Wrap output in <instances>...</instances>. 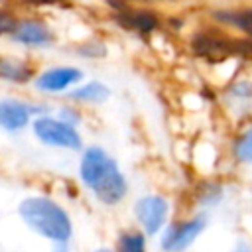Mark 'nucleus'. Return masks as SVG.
I'll return each instance as SVG.
<instances>
[{
  "instance_id": "obj_17",
  "label": "nucleus",
  "mask_w": 252,
  "mask_h": 252,
  "mask_svg": "<svg viewBox=\"0 0 252 252\" xmlns=\"http://www.w3.org/2000/svg\"><path fill=\"white\" fill-rule=\"evenodd\" d=\"M232 94H234V96L248 98V96H252V85H250V83H236V85L232 87Z\"/></svg>"
},
{
  "instance_id": "obj_4",
  "label": "nucleus",
  "mask_w": 252,
  "mask_h": 252,
  "mask_svg": "<svg viewBox=\"0 0 252 252\" xmlns=\"http://www.w3.org/2000/svg\"><path fill=\"white\" fill-rule=\"evenodd\" d=\"M132 217L148 238L158 236L171 219V201L161 193L140 195L132 205Z\"/></svg>"
},
{
  "instance_id": "obj_8",
  "label": "nucleus",
  "mask_w": 252,
  "mask_h": 252,
  "mask_svg": "<svg viewBox=\"0 0 252 252\" xmlns=\"http://www.w3.org/2000/svg\"><path fill=\"white\" fill-rule=\"evenodd\" d=\"M32 108L20 100H0V128L16 132L28 126Z\"/></svg>"
},
{
  "instance_id": "obj_10",
  "label": "nucleus",
  "mask_w": 252,
  "mask_h": 252,
  "mask_svg": "<svg viewBox=\"0 0 252 252\" xmlns=\"http://www.w3.org/2000/svg\"><path fill=\"white\" fill-rule=\"evenodd\" d=\"M110 94H112L110 89L100 81H91V83H87V85H83V87H79V89L69 93V96L73 100L89 102V104H100V102L108 100Z\"/></svg>"
},
{
  "instance_id": "obj_1",
  "label": "nucleus",
  "mask_w": 252,
  "mask_h": 252,
  "mask_svg": "<svg viewBox=\"0 0 252 252\" xmlns=\"http://www.w3.org/2000/svg\"><path fill=\"white\" fill-rule=\"evenodd\" d=\"M79 179L104 207L120 205L128 195V179L118 161L100 146H89L79 161Z\"/></svg>"
},
{
  "instance_id": "obj_21",
  "label": "nucleus",
  "mask_w": 252,
  "mask_h": 252,
  "mask_svg": "<svg viewBox=\"0 0 252 252\" xmlns=\"http://www.w3.org/2000/svg\"><path fill=\"white\" fill-rule=\"evenodd\" d=\"M159 2H173V0H159Z\"/></svg>"
},
{
  "instance_id": "obj_3",
  "label": "nucleus",
  "mask_w": 252,
  "mask_h": 252,
  "mask_svg": "<svg viewBox=\"0 0 252 252\" xmlns=\"http://www.w3.org/2000/svg\"><path fill=\"white\" fill-rule=\"evenodd\" d=\"M209 228V217L205 213H195L185 219L169 220L165 228L158 234V244L161 252H187Z\"/></svg>"
},
{
  "instance_id": "obj_18",
  "label": "nucleus",
  "mask_w": 252,
  "mask_h": 252,
  "mask_svg": "<svg viewBox=\"0 0 252 252\" xmlns=\"http://www.w3.org/2000/svg\"><path fill=\"white\" fill-rule=\"evenodd\" d=\"M16 24L8 18V16H4V14H0V33H6V32H12V28H14Z\"/></svg>"
},
{
  "instance_id": "obj_5",
  "label": "nucleus",
  "mask_w": 252,
  "mask_h": 252,
  "mask_svg": "<svg viewBox=\"0 0 252 252\" xmlns=\"http://www.w3.org/2000/svg\"><path fill=\"white\" fill-rule=\"evenodd\" d=\"M33 134L37 136L39 142L51 148H61V150H81L83 148V138L75 130V126L51 118V116H41L33 122Z\"/></svg>"
},
{
  "instance_id": "obj_20",
  "label": "nucleus",
  "mask_w": 252,
  "mask_h": 252,
  "mask_svg": "<svg viewBox=\"0 0 252 252\" xmlns=\"http://www.w3.org/2000/svg\"><path fill=\"white\" fill-rule=\"evenodd\" d=\"M93 252H114V248H108V246H98V248H94Z\"/></svg>"
},
{
  "instance_id": "obj_15",
  "label": "nucleus",
  "mask_w": 252,
  "mask_h": 252,
  "mask_svg": "<svg viewBox=\"0 0 252 252\" xmlns=\"http://www.w3.org/2000/svg\"><path fill=\"white\" fill-rule=\"evenodd\" d=\"M197 201H199L203 207H213V205H217L219 201H222V187H220L219 183H205L203 189L199 191Z\"/></svg>"
},
{
  "instance_id": "obj_11",
  "label": "nucleus",
  "mask_w": 252,
  "mask_h": 252,
  "mask_svg": "<svg viewBox=\"0 0 252 252\" xmlns=\"http://www.w3.org/2000/svg\"><path fill=\"white\" fill-rule=\"evenodd\" d=\"M215 20H219L220 24L238 28L246 33L252 35V8H244V10H220L215 12Z\"/></svg>"
},
{
  "instance_id": "obj_16",
  "label": "nucleus",
  "mask_w": 252,
  "mask_h": 252,
  "mask_svg": "<svg viewBox=\"0 0 252 252\" xmlns=\"http://www.w3.org/2000/svg\"><path fill=\"white\" fill-rule=\"evenodd\" d=\"M79 53L89 55V57H102V55L106 53V47H104V43H100V41H91V43L83 45V47L79 49Z\"/></svg>"
},
{
  "instance_id": "obj_12",
  "label": "nucleus",
  "mask_w": 252,
  "mask_h": 252,
  "mask_svg": "<svg viewBox=\"0 0 252 252\" xmlns=\"http://www.w3.org/2000/svg\"><path fill=\"white\" fill-rule=\"evenodd\" d=\"M118 22L124 28L136 32H154L158 28V20L150 12H124L118 16Z\"/></svg>"
},
{
  "instance_id": "obj_2",
  "label": "nucleus",
  "mask_w": 252,
  "mask_h": 252,
  "mask_svg": "<svg viewBox=\"0 0 252 252\" xmlns=\"http://www.w3.org/2000/svg\"><path fill=\"white\" fill-rule=\"evenodd\" d=\"M20 220L39 238L59 244L71 242L75 224L69 211L51 197L45 195H30L18 203Z\"/></svg>"
},
{
  "instance_id": "obj_6",
  "label": "nucleus",
  "mask_w": 252,
  "mask_h": 252,
  "mask_svg": "<svg viewBox=\"0 0 252 252\" xmlns=\"http://www.w3.org/2000/svg\"><path fill=\"white\" fill-rule=\"evenodd\" d=\"M83 79V71L77 67H53L43 71L35 79V87L43 93H61L77 85Z\"/></svg>"
},
{
  "instance_id": "obj_19",
  "label": "nucleus",
  "mask_w": 252,
  "mask_h": 252,
  "mask_svg": "<svg viewBox=\"0 0 252 252\" xmlns=\"http://www.w3.org/2000/svg\"><path fill=\"white\" fill-rule=\"evenodd\" d=\"M49 252H73V250H71V244L69 242H59V244H51V250Z\"/></svg>"
},
{
  "instance_id": "obj_9",
  "label": "nucleus",
  "mask_w": 252,
  "mask_h": 252,
  "mask_svg": "<svg viewBox=\"0 0 252 252\" xmlns=\"http://www.w3.org/2000/svg\"><path fill=\"white\" fill-rule=\"evenodd\" d=\"M148 236L140 228H124L118 232L114 242V252H150Z\"/></svg>"
},
{
  "instance_id": "obj_14",
  "label": "nucleus",
  "mask_w": 252,
  "mask_h": 252,
  "mask_svg": "<svg viewBox=\"0 0 252 252\" xmlns=\"http://www.w3.org/2000/svg\"><path fill=\"white\" fill-rule=\"evenodd\" d=\"M234 159L246 165H252V128H248L244 134H240L232 148Z\"/></svg>"
},
{
  "instance_id": "obj_13",
  "label": "nucleus",
  "mask_w": 252,
  "mask_h": 252,
  "mask_svg": "<svg viewBox=\"0 0 252 252\" xmlns=\"http://www.w3.org/2000/svg\"><path fill=\"white\" fill-rule=\"evenodd\" d=\"M30 77H32V69L24 61L0 59V79L14 81V83H26Z\"/></svg>"
},
{
  "instance_id": "obj_7",
  "label": "nucleus",
  "mask_w": 252,
  "mask_h": 252,
  "mask_svg": "<svg viewBox=\"0 0 252 252\" xmlns=\"http://www.w3.org/2000/svg\"><path fill=\"white\" fill-rule=\"evenodd\" d=\"M10 33L18 43L32 45V47H43L53 41L51 30L41 22H20L12 28Z\"/></svg>"
}]
</instances>
